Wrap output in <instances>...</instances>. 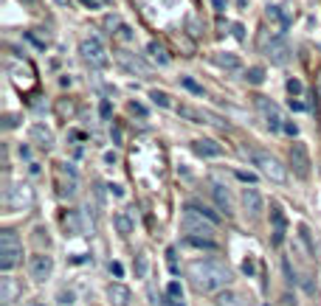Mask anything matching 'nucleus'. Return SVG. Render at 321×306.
Here are the masks:
<instances>
[{
  "label": "nucleus",
  "mask_w": 321,
  "mask_h": 306,
  "mask_svg": "<svg viewBox=\"0 0 321 306\" xmlns=\"http://www.w3.org/2000/svg\"><path fill=\"white\" fill-rule=\"evenodd\" d=\"M186 275L192 278V286L197 292H220L231 284V270L217 259H197L189 261Z\"/></svg>",
  "instance_id": "obj_1"
},
{
  "label": "nucleus",
  "mask_w": 321,
  "mask_h": 306,
  "mask_svg": "<svg viewBox=\"0 0 321 306\" xmlns=\"http://www.w3.org/2000/svg\"><path fill=\"white\" fill-rule=\"evenodd\" d=\"M214 219H208L197 205H186L183 214H181V227H183L186 233H192V236H208L211 239V233H214Z\"/></svg>",
  "instance_id": "obj_2"
},
{
  "label": "nucleus",
  "mask_w": 321,
  "mask_h": 306,
  "mask_svg": "<svg viewBox=\"0 0 321 306\" xmlns=\"http://www.w3.org/2000/svg\"><path fill=\"white\" fill-rule=\"evenodd\" d=\"M23 247H20V239L14 230H3L0 233V270H12L20 264Z\"/></svg>",
  "instance_id": "obj_3"
},
{
  "label": "nucleus",
  "mask_w": 321,
  "mask_h": 306,
  "mask_svg": "<svg viewBox=\"0 0 321 306\" xmlns=\"http://www.w3.org/2000/svg\"><path fill=\"white\" fill-rule=\"evenodd\" d=\"M79 54L91 68H107V65H110L107 48H104V42L99 40V37H85V40L79 42Z\"/></svg>",
  "instance_id": "obj_4"
},
{
  "label": "nucleus",
  "mask_w": 321,
  "mask_h": 306,
  "mask_svg": "<svg viewBox=\"0 0 321 306\" xmlns=\"http://www.w3.org/2000/svg\"><path fill=\"white\" fill-rule=\"evenodd\" d=\"M251 160H253V166H259V171H262L268 180H274V183L287 180V169L274 158V155H268V152H251Z\"/></svg>",
  "instance_id": "obj_5"
},
{
  "label": "nucleus",
  "mask_w": 321,
  "mask_h": 306,
  "mask_svg": "<svg viewBox=\"0 0 321 306\" xmlns=\"http://www.w3.org/2000/svg\"><path fill=\"white\" fill-rule=\"evenodd\" d=\"M290 166H293V174H296V177H301V180H304V177H307L310 174V155H307V146H304V143H293V146H290Z\"/></svg>",
  "instance_id": "obj_6"
},
{
  "label": "nucleus",
  "mask_w": 321,
  "mask_h": 306,
  "mask_svg": "<svg viewBox=\"0 0 321 306\" xmlns=\"http://www.w3.org/2000/svg\"><path fill=\"white\" fill-rule=\"evenodd\" d=\"M28 270H31V278L46 281V278H51V272H54V259H51L48 253H37V256H31Z\"/></svg>",
  "instance_id": "obj_7"
},
{
  "label": "nucleus",
  "mask_w": 321,
  "mask_h": 306,
  "mask_svg": "<svg viewBox=\"0 0 321 306\" xmlns=\"http://www.w3.org/2000/svg\"><path fill=\"white\" fill-rule=\"evenodd\" d=\"M242 208H245V214L251 216V219H259L262 216V194L256 191V188H242Z\"/></svg>",
  "instance_id": "obj_8"
},
{
  "label": "nucleus",
  "mask_w": 321,
  "mask_h": 306,
  "mask_svg": "<svg viewBox=\"0 0 321 306\" xmlns=\"http://www.w3.org/2000/svg\"><path fill=\"white\" fill-rule=\"evenodd\" d=\"M268 57H271L274 65H287L290 62V45H287L282 37H276V40L268 42Z\"/></svg>",
  "instance_id": "obj_9"
},
{
  "label": "nucleus",
  "mask_w": 321,
  "mask_h": 306,
  "mask_svg": "<svg viewBox=\"0 0 321 306\" xmlns=\"http://www.w3.org/2000/svg\"><path fill=\"white\" fill-rule=\"evenodd\" d=\"M256 104H259V110H262V115L268 118V126H271V129H282V124H285V121H282V113H279V107H276L274 102H268V99H262V96L256 99Z\"/></svg>",
  "instance_id": "obj_10"
},
{
  "label": "nucleus",
  "mask_w": 321,
  "mask_h": 306,
  "mask_svg": "<svg viewBox=\"0 0 321 306\" xmlns=\"http://www.w3.org/2000/svg\"><path fill=\"white\" fill-rule=\"evenodd\" d=\"M211 197H214V203H217V208L223 211V214H231V211H234L231 194H229V188H226L223 183H211Z\"/></svg>",
  "instance_id": "obj_11"
},
{
  "label": "nucleus",
  "mask_w": 321,
  "mask_h": 306,
  "mask_svg": "<svg viewBox=\"0 0 321 306\" xmlns=\"http://www.w3.org/2000/svg\"><path fill=\"white\" fill-rule=\"evenodd\" d=\"M178 113H181V118H189V121H195V124H203V121H211V124H226V121H220V118H214V115H206L200 113V110H195V107H186V104H181L178 107Z\"/></svg>",
  "instance_id": "obj_12"
},
{
  "label": "nucleus",
  "mask_w": 321,
  "mask_h": 306,
  "mask_svg": "<svg viewBox=\"0 0 321 306\" xmlns=\"http://www.w3.org/2000/svg\"><path fill=\"white\" fill-rule=\"evenodd\" d=\"M192 149H195L200 158H217V155H223V146H220L217 141H208V138L192 141Z\"/></svg>",
  "instance_id": "obj_13"
},
{
  "label": "nucleus",
  "mask_w": 321,
  "mask_h": 306,
  "mask_svg": "<svg viewBox=\"0 0 321 306\" xmlns=\"http://www.w3.org/2000/svg\"><path fill=\"white\" fill-rule=\"evenodd\" d=\"M31 141H34L37 146L51 149V146H54V132H51L48 126H43V124H34V126H31Z\"/></svg>",
  "instance_id": "obj_14"
},
{
  "label": "nucleus",
  "mask_w": 321,
  "mask_h": 306,
  "mask_svg": "<svg viewBox=\"0 0 321 306\" xmlns=\"http://www.w3.org/2000/svg\"><path fill=\"white\" fill-rule=\"evenodd\" d=\"M107 298H110L113 306H127L130 304V289L121 286V284H110V286H107Z\"/></svg>",
  "instance_id": "obj_15"
},
{
  "label": "nucleus",
  "mask_w": 321,
  "mask_h": 306,
  "mask_svg": "<svg viewBox=\"0 0 321 306\" xmlns=\"http://www.w3.org/2000/svg\"><path fill=\"white\" fill-rule=\"evenodd\" d=\"M271 219H274V245L279 247L285 242V216H282V211L276 205L271 208Z\"/></svg>",
  "instance_id": "obj_16"
},
{
  "label": "nucleus",
  "mask_w": 321,
  "mask_h": 306,
  "mask_svg": "<svg viewBox=\"0 0 321 306\" xmlns=\"http://www.w3.org/2000/svg\"><path fill=\"white\" fill-rule=\"evenodd\" d=\"M62 225H65V233H68V236H82V233H85V230H82L79 211H68L65 219H62Z\"/></svg>",
  "instance_id": "obj_17"
},
{
  "label": "nucleus",
  "mask_w": 321,
  "mask_h": 306,
  "mask_svg": "<svg viewBox=\"0 0 321 306\" xmlns=\"http://www.w3.org/2000/svg\"><path fill=\"white\" fill-rule=\"evenodd\" d=\"M118 62H121V65H124L130 73H138V76H147V73H149V68H147V65H144V62H141L138 57H130V54H118Z\"/></svg>",
  "instance_id": "obj_18"
},
{
  "label": "nucleus",
  "mask_w": 321,
  "mask_h": 306,
  "mask_svg": "<svg viewBox=\"0 0 321 306\" xmlns=\"http://www.w3.org/2000/svg\"><path fill=\"white\" fill-rule=\"evenodd\" d=\"M113 225H115V230H118L121 236H130V233H133V219H130L124 211L113 214Z\"/></svg>",
  "instance_id": "obj_19"
},
{
  "label": "nucleus",
  "mask_w": 321,
  "mask_h": 306,
  "mask_svg": "<svg viewBox=\"0 0 321 306\" xmlns=\"http://www.w3.org/2000/svg\"><path fill=\"white\" fill-rule=\"evenodd\" d=\"M183 245H186V247H200V250H214V247H217V245H214L208 236H192V233H186Z\"/></svg>",
  "instance_id": "obj_20"
},
{
  "label": "nucleus",
  "mask_w": 321,
  "mask_h": 306,
  "mask_svg": "<svg viewBox=\"0 0 321 306\" xmlns=\"http://www.w3.org/2000/svg\"><path fill=\"white\" fill-rule=\"evenodd\" d=\"M217 306H245L242 304V298L234 289H220L217 292Z\"/></svg>",
  "instance_id": "obj_21"
},
{
  "label": "nucleus",
  "mask_w": 321,
  "mask_h": 306,
  "mask_svg": "<svg viewBox=\"0 0 321 306\" xmlns=\"http://www.w3.org/2000/svg\"><path fill=\"white\" fill-rule=\"evenodd\" d=\"M214 62H217L220 68H226V70H240L242 68L240 57H234V54H214Z\"/></svg>",
  "instance_id": "obj_22"
},
{
  "label": "nucleus",
  "mask_w": 321,
  "mask_h": 306,
  "mask_svg": "<svg viewBox=\"0 0 321 306\" xmlns=\"http://www.w3.org/2000/svg\"><path fill=\"white\" fill-rule=\"evenodd\" d=\"M14 295H17V284H14L12 278H3V281H0V301H3V304H12Z\"/></svg>",
  "instance_id": "obj_23"
},
{
  "label": "nucleus",
  "mask_w": 321,
  "mask_h": 306,
  "mask_svg": "<svg viewBox=\"0 0 321 306\" xmlns=\"http://www.w3.org/2000/svg\"><path fill=\"white\" fill-rule=\"evenodd\" d=\"M31 203V191H28V185H17V200H9L12 208H20V205H28Z\"/></svg>",
  "instance_id": "obj_24"
},
{
  "label": "nucleus",
  "mask_w": 321,
  "mask_h": 306,
  "mask_svg": "<svg viewBox=\"0 0 321 306\" xmlns=\"http://www.w3.org/2000/svg\"><path fill=\"white\" fill-rule=\"evenodd\" d=\"M149 57L155 59V62H158V65H169V57H166V51H163V48L158 45V42H149Z\"/></svg>",
  "instance_id": "obj_25"
},
{
  "label": "nucleus",
  "mask_w": 321,
  "mask_h": 306,
  "mask_svg": "<svg viewBox=\"0 0 321 306\" xmlns=\"http://www.w3.org/2000/svg\"><path fill=\"white\" fill-rule=\"evenodd\" d=\"M181 84H183L186 90L192 93V96H197V99H203V96H206V93H203V84H197L192 76H183V79H181Z\"/></svg>",
  "instance_id": "obj_26"
},
{
  "label": "nucleus",
  "mask_w": 321,
  "mask_h": 306,
  "mask_svg": "<svg viewBox=\"0 0 321 306\" xmlns=\"http://www.w3.org/2000/svg\"><path fill=\"white\" fill-rule=\"evenodd\" d=\"M298 236H301V242H304V247H307L310 256H316V242H313V236H310V227L307 225L298 227Z\"/></svg>",
  "instance_id": "obj_27"
},
{
  "label": "nucleus",
  "mask_w": 321,
  "mask_h": 306,
  "mask_svg": "<svg viewBox=\"0 0 321 306\" xmlns=\"http://www.w3.org/2000/svg\"><path fill=\"white\" fill-rule=\"evenodd\" d=\"M265 17H268V20H274V23H279L282 28L287 25V20L282 17V12H279V6H268V9H265Z\"/></svg>",
  "instance_id": "obj_28"
},
{
  "label": "nucleus",
  "mask_w": 321,
  "mask_h": 306,
  "mask_svg": "<svg viewBox=\"0 0 321 306\" xmlns=\"http://www.w3.org/2000/svg\"><path fill=\"white\" fill-rule=\"evenodd\" d=\"M245 79L251 82V84H262V82H265V70L262 68H248Z\"/></svg>",
  "instance_id": "obj_29"
},
{
  "label": "nucleus",
  "mask_w": 321,
  "mask_h": 306,
  "mask_svg": "<svg viewBox=\"0 0 321 306\" xmlns=\"http://www.w3.org/2000/svg\"><path fill=\"white\" fill-rule=\"evenodd\" d=\"M149 99H152V102L158 104V107H172V102H169V96H166L163 90H152V93H149Z\"/></svg>",
  "instance_id": "obj_30"
},
{
  "label": "nucleus",
  "mask_w": 321,
  "mask_h": 306,
  "mask_svg": "<svg viewBox=\"0 0 321 306\" xmlns=\"http://www.w3.org/2000/svg\"><path fill=\"white\" fill-rule=\"evenodd\" d=\"M136 275H138V278H144V275H147V256H144V253H138V256H136Z\"/></svg>",
  "instance_id": "obj_31"
},
{
  "label": "nucleus",
  "mask_w": 321,
  "mask_h": 306,
  "mask_svg": "<svg viewBox=\"0 0 321 306\" xmlns=\"http://www.w3.org/2000/svg\"><path fill=\"white\" fill-rule=\"evenodd\" d=\"M301 90H304V87H301L298 79H287V93H290V96H298Z\"/></svg>",
  "instance_id": "obj_32"
},
{
  "label": "nucleus",
  "mask_w": 321,
  "mask_h": 306,
  "mask_svg": "<svg viewBox=\"0 0 321 306\" xmlns=\"http://www.w3.org/2000/svg\"><path fill=\"white\" fill-rule=\"evenodd\" d=\"M133 28H130V25H118V40H124V42H130V40H133Z\"/></svg>",
  "instance_id": "obj_33"
},
{
  "label": "nucleus",
  "mask_w": 321,
  "mask_h": 306,
  "mask_svg": "<svg viewBox=\"0 0 321 306\" xmlns=\"http://www.w3.org/2000/svg\"><path fill=\"white\" fill-rule=\"evenodd\" d=\"M166 295H178V298H183V289H181V284L172 281L169 286H166Z\"/></svg>",
  "instance_id": "obj_34"
},
{
  "label": "nucleus",
  "mask_w": 321,
  "mask_h": 306,
  "mask_svg": "<svg viewBox=\"0 0 321 306\" xmlns=\"http://www.w3.org/2000/svg\"><path fill=\"white\" fill-rule=\"evenodd\" d=\"M166 306H186L183 298H178V295H166V301H163Z\"/></svg>",
  "instance_id": "obj_35"
},
{
  "label": "nucleus",
  "mask_w": 321,
  "mask_h": 306,
  "mask_svg": "<svg viewBox=\"0 0 321 306\" xmlns=\"http://www.w3.org/2000/svg\"><path fill=\"white\" fill-rule=\"evenodd\" d=\"M130 113H133V115H147V107H144V104H138V102H133V104H130Z\"/></svg>",
  "instance_id": "obj_36"
},
{
  "label": "nucleus",
  "mask_w": 321,
  "mask_h": 306,
  "mask_svg": "<svg viewBox=\"0 0 321 306\" xmlns=\"http://www.w3.org/2000/svg\"><path fill=\"white\" fill-rule=\"evenodd\" d=\"M231 31H234V37H237L240 42H242V40H245V28H242L240 23H234V25H231Z\"/></svg>",
  "instance_id": "obj_37"
},
{
  "label": "nucleus",
  "mask_w": 321,
  "mask_h": 306,
  "mask_svg": "<svg viewBox=\"0 0 321 306\" xmlns=\"http://www.w3.org/2000/svg\"><path fill=\"white\" fill-rule=\"evenodd\" d=\"M99 113H102V118H110V113H113V107H110V102H102V107H99Z\"/></svg>",
  "instance_id": "obj_38"
},
{
  "label": "nucleus",
  "mask_w": 321,
  "mask_h": 306,
  "mask_svg": "<svg viewBox=\"0 0 321 306\" xmlns=\"http://www.w3.org/2000/svg\"><path fill=\"white\" fill-rule=\"evenodd\" d=\"M110 272H113L115 278H121V272H124V267H121L118 261H113V264H110Z\"/></svg>",
  "instance_id": "obj_39"
},
{
  "label": "nucleus",
  "mask_w": 321,
  "mask_h": 306,
  "mask_svg": "<svg viewBox=\"0 0 321 306\" xmlns=\"http://www.w3.org/2000/svg\"><path fill=\"white\" fill-rule=\"evenodd\" d=\"M282 129H285L287 135H293V138H296V132H298V129H296V124H290V121H285V124H282Z\"/></svg>",
  "instance_id": "obj_40"
},
{
  "label": "nucleus",
  "mask_w": 321,
  "mask_h": 306,
  "mask_svg": "<svg viewBox=\"0 0 321 306\" xmlns=\"http://www.w3.org/2000/svg\"><path fill=\"white\" fill-rule=\"evenodd\" d=\"M82 6H88V9H102V0H82Z\"/></svg>",
  "instance_id": "obj_41"
},
{
  "label": "nucleus",
  "mask_w": 321,
  "mask_h": 306,
  "mask_svg": "<svg viewBox=\"0 0 321 306\" xmlns=\"http://www.w3.org/2000/svg\"><path fill=\"white\" fill-rule=\"evenodd\" d=\"M242 270L251 275V272H253V261H251V259H248V261H242Z\"/></svg>",
  "instance_id": "obj_42"
},
{
  "label": "nucleus",
  "mask_w": 321,
  "mask_h": 306,
  "mask_svg": "<svg viewBox=\"0 0 321 306\" xmlns=\"http://www.w3.org/2000/svg\"><path fill=\"white\" fill-rule=\"evenodd\" d=\"M110 191H113L115 197H124V188H121V185H110Z\"/></svg>",
  "instance_id": "obj_43"
},
{
  "label": "nucleus",
  "mask_w": 321,
  "mask_h": 306,
  "mask_svg": "<svg viewBox=\"0 0 321 306\" xmlns=\"http://www.w3.org/2000/svg\"><path fill=\"white\" fill-rule=\"evenodd\" d=\"M214 3V9H226V0H211Z\"/></svg>",
  "instance_id": "obj_44"
},
{
  "label": "nucleus",
  "mask_w": 321,
  "mask_h": 306,
  "mask_svg": "<svg viewBox=\"0 0 321 306\" xmlns=\"http://www.w3.org/2000/svg\"><path fill=\"white\" fill-rule=\"evenodd\" d=\"M54 3H57V6H62V9H68V6H70V0H54Z\"/></svg>",
  "instance_id": "obj_45"
},
{
  "label": "nucleus",
  "mask_w": 321,
  "mask_h": 306,
  "mask_svg": "<svg viewBox=\"0 0 321 306\" xmlns=\"http://www.w3.org/2000/svg\"><path fill=\"white\" fill-rule=\"evenodd\" d=\"M20 3H25V6H31V3H34V0H20Z\"/></svg>",
  "instance_id": "obj_46"
}]
</instances>
